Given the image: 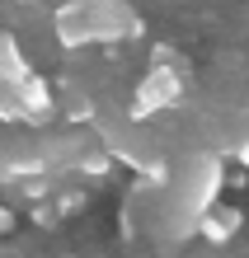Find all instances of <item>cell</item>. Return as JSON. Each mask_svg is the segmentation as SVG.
I'll return each mask as SVG.
<instances>
[{
	"instance_id": "8fae6325",
	"label": "cell",
	"mask_w": 249,
	"mask_h": 258,
	"mask_svg": "<svg viewBox=\"0 0 249 258\" xmlns=\"http://www.w3.org/2000/svg\"><path fill=\"white\" fill-rule=\"evenodd\" d=\"M108 169H113V155H108V150H89V155H80V174L85 178H108Z\"/></svg>"
},
{
	"instance_id": "30bf717a",
	"label": "cell",
	"mask_w": 249,
	"mask_h": 258,
	"mask_svg": "<svg viewBox=\"0 0 249 258\" xmlns=\"http://www.w3.org/2000/svg\"><path fill=\"white\" fill-rule=\"evenodd\" d=\"M0 122H24L19 85H5V80H0Z\"/></svg>"
},
{
	"instance_id": "6da1fadb",
	"label": "cell",
	"mask_w": 249,
	"mask_h": 258,
	"mask_svg": "<svg viewBox=\"0 0 249 258\" xmlns=\"http://www.w3.org/2000/svg\"><path fill=\"white\" fill-rule=\"evenodd\" d=\"M226 174L216 155H188L174 174H165V225L174 230V239L193 235L197 216L216 202Z\"/></svg>"
},
{
	"instance_id": "277c9868",
	"label": "cell",
	"mask_w": 249,
	"mask_h": 258,
	"mask_svg": "<svg viewBox=\"0 0 249 258\" xmlns=\"http://www.w3.org/2000/svg\"><path fill=\"white\" fill-rule=\"evenodd\" d=\"M85 19H89V33H94V42H127V38H141L146 24L141 14H136L127 0H80Z\"/></svg>"
},
{
	"instance_id": "52a82bcc",
	"label": "cell",
	"mask_w": 249,
	"mask_h": 258,
	"mask_svg": "<svg viewBox=\"0 0 249 258\" xmlns=\"http://www.w3.org/2000/svg\"><path fill=\"white\" fill-rule=\"evenodd\" d=\"M52 33L66 52H80V47H94V33H89V19L80 10V0H66L57 14H52Z\"/></svg>"
},
{
	"instance_id": "ba28073f",
	"label": "cell",
	"mask_w": 249,
	"mask_h": 258,
	"mask_svg": "<svg viewBox=\"0 0 249 258\" xmlns=\"http://www.w3.org/2000/svg\"><path fill=\"white\" fill-rule=\"evenodd\" d=\"M28 71H33V66H28V56H24V42L0 28V80H5V85H19Z\"/></svg>"
},
{
	"instance_id": "8992f818",
	"label": "cell",
	"mask_w": 249,
	"mask_h": 258,
	"mask_svg": "<svg viewBox=\"0 0 249 258\" xmlns=\"http://www.w3.org/2000/svg\"><path fill=\"white\" fill-rule=\"evenodd\" d=\"M240 225H244V211L240 207H226V202H212L207 211L197 216V225H193V235H202L207 244H230V239L240 235Z\"/></svg>"
},
{
	"instance_id": "5b68a950",
	"label": "cell",
	"mask_w": 249,
	"mask_h": 258,
	"mask_svg": "<svg viewBox=\"0 0 249 258\" xmlns=\"http://www.w3.org/2000/svg\"><path fill=\"white\" fill-rule=\"evenodd\" d=\"M19 103H24V127H47L57 113V89L38 71H28L19 80Z\"/></svg>"
},
{
	"instance_id": "4fadbf2b",
	"label": "cell",
	"mask_w": 249,
	"mask_h": 258,
	"mask_svg": "<svg viewBox=\"0 0 249 258\" xmlns=\"http://www.w3.org/2000/svg\"><path fill=\"white\" fill-rule=\"evenodd\" d=\"M10 230H14V211L0 207V235H10Z\"/></svg>"
},
{
	"instance_id": "7c38bea8",
	"label": "cell",
	"mask_w": 249,
	"mask_h": 258,
	"mask_svg": "<svg viewBox=\"0 0 249 258\" xmlns=\"http://www.w3.org/2000/svg\"><path fill=\"white\" fill-rule=\"evenodd\" d=\"M80 207H85V192H66V197H57V211H61V216H75Z\"/></svg>"
},
{
	"instance_id": "9c48e42d",
	"label": "cell",
	"mask_w": 249,
	"mask_h": 258,
	"mask_svg": "<svg viewBox=\"0 0 249 258\" xmlns=\"http://www.w3.org/2000/svg\"><path fill=\"white\" fill-rule=\"evenodd\" d=\"M61 108H66V117H71V122H94V117H99L94 99H89L85 89H66V94H61Z\"/></svg>"
},
{
	"instance_id": "3957f363",
	"label": "cell",
	"mask_w": 249,
	"mask_h": 258,
	"mask_svg": "<svg viewBox=\"0 0 249 258\" xmlns=\"http://www.w3.org/2000/svg\"><path fill=\"white\" fill-rule=\"evenodd\" d=\"M94 127H99V136H104V146H108V155L113 160H127L132 169H141L151 183H165V174H169V164H165V155L155 150V141H146L141 132L132 127V117H94Z\"/></svg>"
},
{
	"instance_id": "5bb4252c",
	"label": "cell",
	"mask_w": 249,
	"mask_h": 258,
	"mask_svg": "<svg viewBox=\"0 0 249 258\" xmlns=\"http://www.w3.org/2000/svg\"><path fill=\"white\" fill-rule=\"evenodd\" d=\"M240 164H244V169H249V136H244V141H240Z\"/></svg>"
},
{
	"instance_id": "9a60e30c",
	"label": "cell",
	"mask_w": 249,
	"mask_h": 258,
	"mask_svg": "<svg viewBox=\"0 0 249 258\" xmlns=\"http://www.w3.org/2000/svg\"><path fill=\"white\" fill-rule=\"evenodd\" d=\"M19 5H42V0H19Z\"/></svg>"
},
{
	"instance_id": "7a4b0ae2",
	"label": "cell",
	"mask_w": 249,
	"mask_h": 258,
	"mask_svg": "<svg viewBox=\"0 0 249 258\" xmlns=\"http://www.w3.org/2000/svg\"><path fill=\"white\" fill-rule=\"evenodd\" d=\"M183 89H188L183 66H174V61H151V71H146L141 80H136V89H132L127 117H132V122H151V117L179 108V103H183Z\"/></svg>"
}]
</instances>
